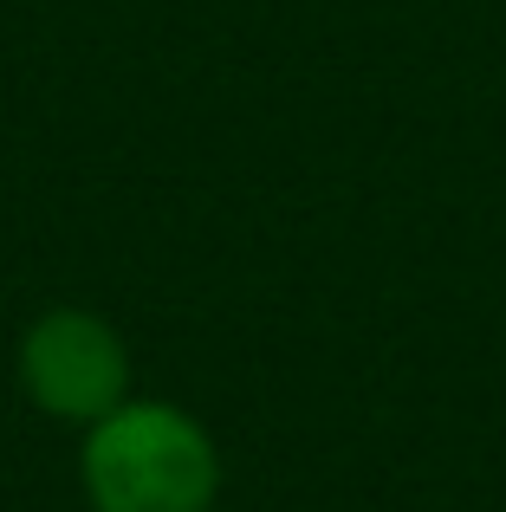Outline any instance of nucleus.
Returning <instances> with one entry per match:
<instances>
[{
	"mask_svg": "<svg viewBox=\"0 0 506 512\" xmlns=\"http://www.w3.org/2000/svg\"><path fill=\"white\" fill-rule=\"evenodd\" d=\"M13 383L46 422L91 428L137 396V357L130 338L91 305H46L26 318L20 344H13Z\"/></svg>",
	"mask_w": 506,
	"mask_h": 512,
	"instance_id": "f03ea898",
	"label": "nucleus"
},
{
	"mask_svg": "<svg viewBox=\"0 0 506 512\" xmlns=\"http://www.w3.org/2000/svg\"><path fill=\"white\" fill-rule=\"evenodd\" d=\"M78 493L91 512H215L221 441L169 396H130L78 428Z\"/></svg>",
	"mask_w": 506,
	"mask_h": 512,
	"instance_id": "f257e3e1",
	"label": "nucleus"
}]
</instances>
